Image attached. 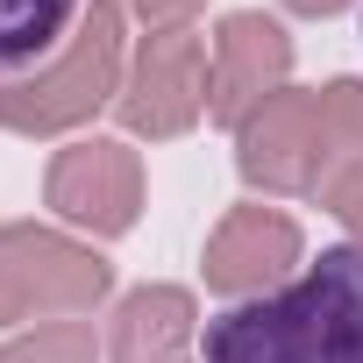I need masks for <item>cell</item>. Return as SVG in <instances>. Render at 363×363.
I'll return each instance as SVG.
<instances>
[{
    "label": "cell",
    "instance_id": "1",
    "mask_svg": "<svg viewBox=\"0 0 363 363\" xmlns=\"http://www.w3.org/2000/svg\"><path fill=\"white\" fill-rule=\"evenodd\" d=\"M200 363H363V242L221 306L200 328Z\"/></svg>",
    "mask_w": 363,
    "mask_h": 363
},
{
    "label": "cell",
    "instance_id": "2",
    "mask_svg": "<svg viewBox=\"0 0 363 363\" xmlns=\"http://www.w3.org/2000/svg\"><path fill=\"white\" fill-rule=\"evenodd\" d=\"M79 15H86V0H0V86L50 65L65 36L79 29Z\"/></svg>",
    "mask_w": 363,
    "mask_h": 363
}]
</instances>
